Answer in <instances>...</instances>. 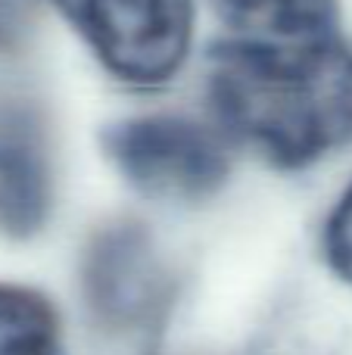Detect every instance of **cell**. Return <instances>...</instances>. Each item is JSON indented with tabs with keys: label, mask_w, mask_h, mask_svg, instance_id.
Listing matches in <instances>:
<instances>
[{
	"label": "cell",
	"mask_w": 352,
	"mask_h": 355,
	"mask_svg": "<svg viewBox=\"0 0 352 355\" xmlns=\"http://www.w3.org/2000/svg\"><path fill=\"white\" fill-rule=\"evenodd\" d=\"M206 94L237 144L274 168H309L352 137V47L234 35L212 50Z\"/></svg>",
	"instance_id": "6da1fadb"
},
{
	"label": "cell",
	"mask_w": 352,
	"mask_h": 355,
	"mask_svg": "<svg viewBox=\"0 0 352 355\" xmlns=\"http://www.w3.org/2000/svg\"><path fill=\"white\" fill-rule=\"evenodd\" d=\"M109 78L162 87L184 72L197 41L193 0H50Z\"/></svg>",
	"instance_id": "7a4b0ae2"
},
{
	"label": "cell",
	"mask_w": 352,
	"mask_h": 355,
	"mask_svg": "<svg viewBox=\"0 0 352 355\" xmlns=\"http://www.w3.org/2000/svg\"><path fill=\"white\" fill-rule=\"evenodd\" d=\"M106 159L147 200L203 202L228 181L222 135L178 112H150L109 125Z\"/></svg>",
	"instance_id": "3957f363"
},
{
	"label": "cell",
	"mask_w": 352,
	"mask_h": 355,
	"mask_svg": "<svg viewBox=\"0 0 352 355\" xmlns=\"http://www.w3.org/2000/svg\"><path fill=\"white\" fill-rule=\"evenodd\" d=\"M91 306L109 327H134L153 321L162 300V271L143 234L116 231L100 240L87 268Z\"/></svg>",
	"instance_id": "277c9868"
},
{
	"label": "cell",
	"mask_w": 352,
	"mask_h": 355,
	"mask_svg": "<svg viewBox=\"0 0 352 355\" xmlns=\"http://www.w3.org/2000/svg\"><path fill=\"white\" fill-rule=\"evenodd\" d=\"M50 202V153L44 131L25 112H0V225L28 231Z\"/></svg>",
	"instance_id": "5b68a950"
},
{
	"label": "cell",
	"mask_w": 352,
	"mask_h": 355,
	"mask_svg": "<svg viewBox=\"0 0 352 355\" xmlns=\"http://www.w3.org/2000/svg\"><path fill=\"white\" fill-rule=\"evenodd\" d=\"M60 315L35 287L0 284V355H53Z\"/></svg>",
	"instance_id": "8992f818"
},
{
	"label": "cell",
	"mask_w": 352,
	"mask_h": 355,
	"mask_svg": "<svg viewBox=\"0 0 352 355\" xmlns=\"http://www.w3.org/2000/svg\"><path fill=\"white\" fill-rule=\"evenodd\" d=\"M322 252L331 275L352 287V181L340 190L322 225Z\"/></svg>",
	"instance_id": "52a82bcc"
}]
</instances>
